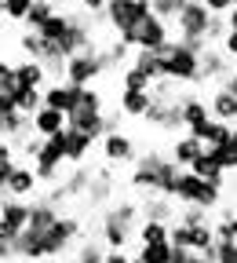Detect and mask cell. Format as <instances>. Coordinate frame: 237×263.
<instances>
[{
    "label": "cell",
    "instance_id": "ffe728a7",
    "mask_svg": "<svg viewBox=\"0 0 237 263\" xmlns=\"http://www.w3.org/2000/svg\"><path fill=\"white\" fill-rule=\"evenodd\" d=\"M58 216H62L58 205H51L48 197H44V201H33V205H29V227H26V230H37V234H44V230L55 227Z\"/></svg>",
    "mask_w": 237,
    "mask_h": 263
},
{
    "label": "cell",
    "instance_id": "db71d44e",
    "mask_svg": "<svg viewBox=\"0 0 237 263\" xmlns=\"http://www.w3.org/2000/svg\"><path fill=\"white\" fill-rule=\"evenodd\" d=\"M15 263H22V259H15Z\"/></svg>",
    "mask_w": 237,
    "mask_h": 263
},
{
    "label": "cell",
    "instance_id": "11a10c76",
    "mask_svg": "<svg viewBox=\"0 0 237 263\" xmlns=\"http://www.w3.org/2000/svg\"><path fill=\"white\" fill-rule=\"evenodd\" d=\"M41 263H44V259H41Z\"/></svg>",
    "mask_w": 237,
    "mask_h": 263
},
{
    "label": "cell",
    "instance_id": "f1b7e54d",
    "mask_svg": "<svg viewBox=\"0 0 237 263\" xmlns=\"http://www.w3.org/2000/svg\"><path fill=\"white\" fill-rule=\"evenodd\" d=\"M55 11H58V8L51 4V0H33V8H29V15H26V29H29V33H37Z\"/></svg>",
    "mask_w": 237,
    "mask_h": 263
},
{
    "label": "cell",
    "instance_id": "bcb514c9",
    "mask_svg": "<svg viewBox=\"0 0 237 263\" xmlns=\"http://www.w3.org/2000/svg\"><path fill=\"white\" fill-rule=\"evenodd\" d=\"M106 263H139V259L128 256L124 249H106Z\"/></svg>",
    "mask_w": 237,
    "mask_h": 263
},
{
    "label": "cell",
    "instance_id": "52a82bcc",
    "mask_svg": "<svg viewBox=\"0 0 237 263\" xmlns=\"http://www.w3.org/2000/svg\"><path fill=\"white\" fill-rule=\"evenodd\" d=\"M179 110H183V132L186 136H197L201 143H205L208 136V128H212V110H208V99H201V95H183L179 99Z\"/></svg>",
    "mask_w": 237,
    "mask_h": 263
},
{
    "label": "cell",
    "instance_id": "3957f363",
    "mask_svg": "<svg viewBox=\"0 0 237 263\" xmlns=\"http://www.w3.org/2000/svg\"><path fill=\"white\" fill-rule=\"evenodd\" d=\"M150 0H106V26L117 33V41L131 48V33L143 18H150Z\"/></svg>",
    "mask_w": 237,
    "mask_h": 263
},
{
    "label": "cell",
    "instance_id": "f5cc1de1",
    "mask_svg": "<svg viewBox=\"0 0 237 263\" xmlns=\"http://www.w3.org/2000/svg\"><path fill=\"white\" fill-rule=\"evenodd\" d=\"M0 201H4V190H0Z\"/></svg>",
    "mask_w": 237,
    "mask_h": 263
},
{
    "label": "cell",
    "instance_id": "7a4b0ae2",
    "mask_svg": "<svg viewBox=\"0 0 237 263\" xmlns=\"http://www.w3.org/2000/svg\"><path fill=\"white\" fill-rule=\"evenodd\" d=\"M143 212L135 201H113L106 212H103V245L106 249H124L131 238H135V227H139Z\"/></svg>",
    "mask_w": 237,
    "mask_h": 263
},
{
    "label": "cell",
    "instance_id": "9a60e30c",
    "mask_svg": "<svg viewBox=\"0 0 237 263\" xmlns=\"http://www.w3.org/2000/svg\"><path fill=\"white\" fill-rule=\"evenodd\" d=\"M29 128H33V136L51 139V136H58V132H66V114H58L51 106H41L37 114L29 117Z\"/></svg>",
    "mask_w": 237,
    "mask_h": 263
},
{
    "label": "cell",
    "instance_id": "836d02e7",
    "mask_svg": "<svg viewBox=\"0 0 237 263\" xmlns=\"http://www.w3.org/2000/svg\"><path fill=\"white\" fill-rule=\"evenodd\" d=\"M29 8H33V0H0V15L11 22H26Z\"/></svg>",
    "mask_w": 237,
    "mask_h": 263
},
{
    "label": "cell",
    "instance_id": "8fae6325",
    "mask_svg": "<svg viewBox=\"0 0 237 263\" xmlns=\"http://www.w3.org/2000/svg\"><path fill=\"white\" fill-rule=\"evenodd\" d=\"M98 146H103L106 164H124V161H135V157H139V150H135V139L128 136V132H110V136L98 139Z\"/></svg>",
    "mask_w": 237,
    "mask_h": 263
},
{
    "label": "cell",
    "instance_id": "cb8c5ba5",
    "mask_svg": "<svg viewBox=\"0 0 237 263\" xmlns=\"http://www.w3.org/2000/svg\"><path fill=\"white\" fill-rule=\"evenodd\" d=\"M168 230H172V223L139 219V227H135V238H139V245H157V241H168Z\"/></svg>",
    "mask_w": 237,
    "mask_h": 263
},
{
    "label": "cell",
    "instance_id": "4fadbf2b",
    "mask_svg": "<svg viewBox=\"0 0 237 263\" xmlns=\"http://www.w3.org/2000/svg\"><path fill=\"white\" fill-rule=\"evenodd\" d=\"M37 176H33V164H15V172L8 176L4 183V197H18V201H26V197L37 194Z\"/></svg>",
    "mask_w": 237,
    "mask_h": 263
},
{
    "label": "cell",
    "instance_id": "681fc988",
    "mask_svg": "<svg viewBox=\"0 0 237 263\" xmlns=\"http://www.w3.org/2000/svg\"><path fill=\"white\" fill-rule=\"evenodd\" d=\"M15 110V95H4L0 91V114H11Z\"/></svg>",
    "mask_w": 237,
    "mask_h": 263
},
{
    "label": "cell",
    "instance_id": "e0dca14e",
    "mask_svg": "<svg viewBox=\"0 0 237 263\" xmlns=\"http://www.w3.org/2000/svg\"><path fill=\"white\" fill-rule=\"evenodd\" d=\"M117 106L124 117H146V110L153 106V91H139V88H121Z\"/></svg>",
    "mask_w": 237,
    "mask_h": 263
},
{
    "label": "cell",
    "instance_id": "ab89813d",
    "mask_svg": "<svg viewBox=\"0 0 237 263\" xmlns=\"http://www.w3.org/2000/svg\"><path fill=\"white\" fill-rule=\"evenodd\" d=\"M179 223H186V227H197V223H212V219H208V212H205V209H197V205H183V212H179Z\"/></svg>",
    "mask_w": 237,
    "mask_h": 263
},
{
    "label": "cell",
    "instance_id": "5b68a950",
    "mask_svg": "<svg viewBox=\"0 0 237 263\" xmlns=\"http://www.w3.org/2000/svg\"><path fill=\"white\" fill-rule=\"evenodd\" d=\"M172 157L161 154V150H146L135 157V168H131V186L135 190H146V194H157L161 190V179L168 176V168H172Z\"/></svg>",
    "mask_w": 237,
    "mask_h": 263
},
{
    "label": "cell",
    "instance_id": "ac0fdd59",
    "mask_svg": "<svg viewBox=\"0 0 237 263\" xmlns=\"http://www.w3.org/2000/svg\"><path fill=\"white\" fill-rule=\"evenodd\" d=\"M208 110H212V117H215V121L237 124V99H233L223 84H215V88H212V95H208Z\"/></svg>",
    "mask_w": 237,
    "mask_h": 263
},
{
    "label": "cell",
    "instance_id": "ee69618b",
    "mask_svg": "<svg viewBox=\"0 0 237 263\" xmlns=\"http://www.w3.org/2000/svg\"><path fill=\"white\" fill-rule=\"evenodd\" d=\"M233 4H237V0H205V8H208L212 15H230Z\"/></svg>",
    "mask_w": 237,
    "mask_h": 263
},
{
    "label": "cell",
    "instance_id": "d590c367",
    "mask_svg": "<svg viewBox=\"0 0 237 263\" xmlns=\"http://www.w3.org/2000/svg\"><path fill=\"white\" fill-rule=\"evenodd\" d=\"M73 263H106V249L98 245V241H84L77 249V259Z\"/></svg>",
    "mask_w": 237,
    "mask_h": 263
},
{
    "label": "cell",
    "instance_id": "60d3db41",
    "mask_svg": "<svg viewBox=\"0 0 237 263\" xmlns=\"http://www.w3.org/2000/svg\"><path fill=\"white\" fill-rule=\"evenodd\" d=\"M215 263H237V241H215Z\"/></svg>",
    "mask_w": 237,
    "mask_h": 263
},
{
    "label": "cell",
    "instance_id": "277c9868",
    "mask_svg": "<svg viewBox=\"0 0 237 263\" xmlns=\"http://www.w3.org/2000/svg\"><path fill=\"white\" fill-rule=\"evenodd\" d=\"M212 11L205 8V0H186V8L179 11L175 26H179V41L190 44L193 51H208V26H212Z\"/></svg>",
    "mask_w": 237,
    "mask_h": 263
},
{
    "label": "cell",
    "instance_id": "1f68e13d",
    "mask_svg": "<svg viewBox=\"0 0 237 263\" xmlns=\"http://www.w3.org/2000/svg\"><path fill=\"white\" fill-rule=\"evenodd\" d=\"M183 8H186V0H150V11H153L157 18H164L168 26L179 18V11H183Z\"/></svg>",
    "mask_w": 237,
    "mask_h": 263
},
{
    "label": "cell",
    "instance_id": "4316f807",
    "mask_svg": "<svg viewBox=\"0 0 237 263\" xmlns=\"http://www.w3.org/2000/svg\"><path fill=\"white\" fill-rule=\"evenodd\" d=\"M41 106H44V88H18V91H15V110H18V114L33 117Z\"/></svg>",
    "mask_w": 237,
    "mask_h": 263
},
{
    "label": "cell",
    "instance_id": "83f0119b",
    "mask_svg": "<svg viewBox=\"0 0 237 263\" xmlns=\"http://www.w3.org/2000/svg\"><path fill=\"white\" fill-rule=\"evenodd\" d=\"M110 197H113V179L91 176V186H88V194H84V201H88L91 209H98V205H106Z\"/></svg>",
    "mask_w": 237,
    "mask_h": 263
},
{
    "label": "cell",
    "instance_id": "f907efd6",
    "mask_svg": "<svg viewBox=\"0 0 237 263\" xmlns=\"http://www.w3.org/2000/svg\"><path fill=\"white\" fill-rule=\"evenodd\" d=\"M110 132H121V114H106V136Z\"/></svg>",
    "mask_w": 237,
    "mask_h": 263
},
{
    "label": "cell",
    "instance_id": "816d5d0a",
    "mask_svg": "<svg viewBox=\"0 0 237 263\" xmlns=\"http://www.w3.org/2000/svg\"><path fill=\"white\" fill-rule=\"evenodd\" d=\"M230 227H233V238H237V212L230 216Z\"/></svg>",
    "mask_w": 237,
    "mask_h": 263
},
{
    "label": "cell",
    "instance_id": "d4e9b609",
    "mask_svg": "<svg viewBox=\"0 0 237 263\" xmlns=\"http://www.w3.org/2000/svg\"><path fill=\"white\" fill-rule=\"evenodd\" d=\"M190 172L201 176V179H208V183H215V186H223V176H226V172L219 168V161L208 154V146H205V154H201V157L190 164Z\"/></svg>",
    "mask_w": 237,
    "mask_h": 263
},
{
    "label": "cell",
    "instance_id": "7bdbcfd3",
    "mask_svg": "<svg viewBox=\"0 0 237 263\" xmlns=\"http://www.w3.org/2000/svg\"><path fill=\"white\" fill-rule=\"evenodd\" d=\"M226 33H230V26H226V15H215V18H212V26H208V44H212V41H223Z\"/></svg>",
    "mask_w": 237,
    "mask_h": 263
},
{
    "label": "cell",
    "instance_id": "d6986e66",
    "mask_svg": "<svg viewBox=\"0 0 237 263\" xmlns=\"http://www.w3.org/2000/svg\"><path fill=\"white\" fill-rule=\"evenodd\" d=\"M201 154H205V143H201L197 136H186V132H183V136L172 143V154H168V157H172L179 168H190V164H193Z\"/></svg>",
    "mask_w": 237,
    "mask_h": 263
},
{
    "label": "cell",
    "instance_id": "ba28073f",
    "mask_svg": "<svg viewBox=\"0 0 237 263\" xmlns=\"http://www.w3.org/2000/svg\"><path fill=\"white\" fill-rule=\"evenodd\" d=\"M103 73L106 70H103V59H98V48H88V51H77V55L66 59V81H70V84L88 88V84H95Z\"/></svg>",
    "mask_w": 237,
    "mask_h": 263
},
{
    "label": "cell",
    "instance_id": "7dc6e473",
    "mask_svg": "<svg viewBox=\"0 0 237 263\" xmlns=\"http://www.w3.org/2000/svg\"><path fill=\"white\" fill-rule=\"evenodd\" d=\"M0 263H15V241H0Z\"/></svg>",
    "mask_w": 237,
    "mask_h": 263
},
{
    "label": "cell",
    "instance_id": "8d00e7d4",
    "mask_svg": "<svg viewBox=\"0 0 237 263\" xmlns=\"http://www.w3.org/2000/svg\"><path fill=\"white\" fill-rule=\"evenodd\" d=\"M230 136H233V124H226V121H212L208 136H205V146H223Z\"/></svg>",
    "mask_w": 237,
    "mask_h": 263
},
{
    "label": "cell",
    "instance_id": "f6af8a7d",
    "mask_svg": "<svg viewBox=\"0 0 237 263\" xmlns=\"http://www.w3.org/2000/svg\"><path fill=\"white\" fill-rule=\"evenodd\" d=\"M223 55L226 59H237V29H230L226 37H223Z\"/></svg>",
    "mask_w": 237,
    "mask_h": 263
},
{
    "label": "cell",
    "instance_id": "8992f818",
    "mask_svg": "<svg viewBox=\"0 0 237 263\" xmlns=\"http://www.w3.org/2000/svg\"><path fill=\"white\" fill-rule=\"evenodd\" d=\"M219 197H223V186H215V183H208V179L193 176L190 168H183L179 194H175V201H179V205H197V209L212 212V209L219 205Z\"/></svg>",
    "mask_w": 237,
    "mask_h": 263
},
{
    "label": "cell",
    "instance_id": "7c38bea8",
    "mask_svg": "<svg viewBox=\"0 0 237 263\" xmlns=\"http://www.w3.org/2000/svg\"><path fill=\"white\" fill-rule=\"evenodd\" d=\"M77 95H81V84H70V81H51L44 84V106L58 110V114H70L77 106Z\"/></svg>",
    "mask_w": 237,
    "mask_h": 263
},
{
    "label": "cell",
    "instance_id": "f35d334b",
    "mask_svg": "<svg viewBox=\"0 0 237 263\" xmlns=\"http://www.w3.org/2000/svg\"><path fill=\"white\" fill-rule=\"evenodd\" d=\"M0 91H4V95H15V91H18L15 62H4V59H0Z\"/></svg>",
    "mask_w": 237,
    "mask_h": 263
},
{
    "label": "cell",
    "instance_id": "c3c4849f",
    "mask_svg": "<svg viewBox=\"0 0 237 263\" xmlns=\"http://www.w3.org/2000/svg\"><path fill=\"white\" fill-rule=\"evenodd\" d=\"M219 84H223V88H226V91H230V95L237 99V70H230V73H226V77H223Z\"/></svg>",
    "mask_w": 237,
    "mask_h": 263
},
{
    "label": "cell",
    "instance_id": "5bb4252c",
    "mask_svg": "<svg viewBox=\"0 0 237 263\" xmlns=\"http://www.w3.org/2000/svg\"><path fill=\"white\" fill-rule=\"evenodd\" d=\"M175 197H164V194H146L139 201L143 219H161V223H175L179 219V205H172Z\"/></svg>",
    "mask_w": 237,
    "mask_h": 263
},
{
    "label": "cell",
    "instance_id": "d6a6232c",
    "mask_svg": "<svg viewBox=\"0 0 237 263\" xmlns=\"http://www.w3.org/2000/svg\"><path fill=\"white\" fill-rule=\"evenodd\" d=\"M121 88H139V91H150V88H153V81H150L143 70H135V66L128 62V66H124V73H121Z\"/></svg>",
    "mask_w": 237,
    "mask_h": 263
},
{
    "label": "cell",
    "instance_id": "2e32d148",
    "mask_svg": "<svg viewBox=\"0 0 237 263\" xmlns=\"http://www.w3.org/2000/svg\"><path fill=\"white\" fill-rule=\"evenodd\" d=\"M226 73H230V59L208 44V51H201V73H197V84H205V81H215V84H219Z\"/></svg>",
    "mask_w": 237,
    "mask_h": 263
},
{
    "label": "cell",
    "instance_id": "603a6c76",
    "mask_svg": "<svg viewBox=\"0 0 237 263\" xmlns=\"http://www.w3.org/2000/svg\"><path fill=\"white\" fill-rule=\"evenodd\" d=\"M15 77H18V88H44L48 84V73L37 59H22L15 62Z\"/></svg>",
    "mask_w": 237,
    "mask_h": 263
},
{
    "label": "cell",
    "instance_id": "b9f144b4",
    "mask_svg": "<svg viewBox=\"0 0 237 263\" xmlns=\"http://www.w3.org/2000/svg\"><path fill=\"white\" fill-rule=\"evenodd\" d=\"M77 4H81V11H84V15L103 18V22H106V0H77Z\"/></svg>",
    "mask_w": 237,
    "mask_h": 263
},
{
    "label": "cell",
    "instance_id": "74e56055",
    "mask_svg": "<svg viewBox=\"0 0 237 263\" xmlns=\"http://www.w3.org/2000/svg\"><path fill=\"white\" fill-rule=\"evenodd\" d=\"M73 110H103V91L98 88H81V95H77V106Z\"/></svg>",
    "mask_w": 237,
    "mask_h": 263
},
{
    "label": "cell",
    "instance_id": "44dd1931",
    "mask_svg": "<svg viewBox=\"0 0 237 263\" xmlns=\"http://www.w3.org/2000/svg\"><path fill=\"white\" fill-rule=\"evenodd\" d=\"M91 146H95L91 136H84V132H77V128H66V164H84Z\"/></svg>",
    "mask_w": 237,
    "mask_h": 263
},
{
    "label": "cell",
    "instance_id": "7402d4cb",
    "mask_svg": "<svg viewBox=\"0 0 237 263\" xmlns=\"http://www.w3.org/2000/svg\"><path fill=\"white\" fill-rule=\"evenodd\" d=\"M29 117L26 114H18V110H11V114H0V139L4 143H15V139H26L29 136Z\"/></svg>",
    "mask_w": 237,
    "mask_h": 263
},
{
    "label": "cell",
    "instance_id": "484cf974",
    "mask_svg": "<svg viewBox=\"0 0 237 263\" xmlns=\"http://www.w3.org/2000/svg\"><path fill=\"white\" fill-rule=\"evenodd\" d=\"M208 154L219 161L223 172H237V124H233V136H230L223 146H208Z\"/></svg>",
    "mask_w": 237,
    "mask_h": 263
},
{
    "label": "cell",
    "instance_id": "6da1fadb",
    "mask_svg": "<svg viewBox=\"0 0 237 263\" xmlns=\"http://www.w3.org/2000/svg\"><path fill=\"white\" fill-rule=\"evenodd\" d=\"M161 59V73L164 81H175V84H197L201 73V51H193L183 41H168L164 48H157Z\"/></svg>",
    "mask_w": 237,
    "mask_h": 263
},
{
    "label": "cell",
    "instance_id": "f546056e",
    "mask_svg": "<svg viewBox=\"0 0 237 263\" xmlns=\"http://www.w3.org/2000/svg\"><path fill=\"white\" fill-rule=\"evenodd\" d=\"M131 66H135V70H143V73H146L150 81H164L157 51H135V55H131Z\"/></svg>",
    "mask_w": 237,
    "mask_h": 263
},
{
    "label": "cell",
    "instance_id": "30bf717a",
    "mask_svg": "<svg viewBox=\"0 0 237 263\" xmlns=\"http://www.w3.org/2000/svg\"><path fill=\"white\" fill-rule=\"evenodd\" d=\"M168 41H172V26H168L164 18H157V15L143 18L139 29L131 33V48H135V51H157V48H164Z\"/></svg>",
    "mask_w": 237,
    "mask_h": 263
},
{
    "label": "cell",
    "instance_id": "4dcf8cb0",
    "mask_svg": "<svg viewBox=\"0 0 237 263\" xmlns=\"http://www.w3.org/2000/svg\"><path fill=\"white\" fill-rule=\"evenodd\" d=\"M135 259H139V263H168V259H172V241H157V245H139V252H135Z\"/></svg>",
    "mask_w": 237,
    "mask_h": 263
},
{
    "label": "cell",
    "instance_id": "e575fe53",
    "mask_svg": "<svg viewBox=\"0 0 237 263\" xmlns=\"http://www.w3.org/2000/svg\"><path fill=\"white\" fill-rule=\"evenodd\" d=\"M15 146L11 143H4V139H0V190H4V183H8V176L15 172Z\"/></svg>",
    "mask_w": 237,
    "mask_h": 263
},
{
    "label": "cell",
    "instance_id": "9c48e42d",
    "mask_svg": "<svg viewBox=\"0 0 237 263\" xmlns=\"http://www.w3.org/2000/svg\"><path fill=\"white\" fill-rule=\"evenodd\" d=\"M77 234H81V219H73V216H58L55 227L44 230V238H41V245H44V259H58L66 249L77 241Z\"/></svg>",
    "mask_w": 237,
    "mask_h": 263
}]
</instances>
